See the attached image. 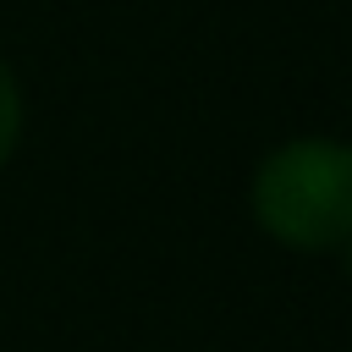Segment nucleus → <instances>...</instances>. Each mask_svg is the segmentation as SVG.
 I'll list each match as a JSON object with an SVG mask.
<instances>
[{
	"instance_id": "1",
	"label": "nucleus",
	"mask_w": 352,
	"mask_h": 352,
	"mask_svg": "<svg viewBox=\"0 0 352 352\" xmlns=\"http://www.w3.org/2000/svg\"><path fill=\"white\" fill-rule=\"evenodd\" d=\"M248 209L258 231L292 253H330L352 236V143L302 132L275 143L253 182Z\"/></svg>"
},
{
	"instance_id": "2",
	"label": "nucleus",
	"mask_w": 352,
	"mask_h": 352,
	"mask_svg": "<svg viewBox=\"0 0 352 352\" xmlns=\"http://www.w3.org/2000/svg\"><path fill=\"white\" fill-rule=\"evenodd\" d=\"M16 143H22V82L0 60V165L16 154Z\"/></svg>"
},
{
	"instance_id": "3",
	"label": "nucleus",
	"mask_w": 352,
	"mask_h": 352,
	"mask_svg": "<svg viewBox=\"0 0 352 352\" xmlns=\"http://www.w3.org/2000/svg\"><path fill=\"white\" fill-rule=\"evenodd\" d=\"M341 264H346V275H352V236L341 242Z\"/></svg>"
}]
</instances>
